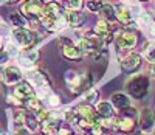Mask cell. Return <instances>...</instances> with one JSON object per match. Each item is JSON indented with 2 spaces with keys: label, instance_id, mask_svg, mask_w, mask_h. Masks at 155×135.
<instances>
[{
  "label": "cell",
  "instance_id": "cell-1",
  "mask_svg": "<svg viewBox=\"0 0 155 135\" xmlns=\"http://www.w3.org/2000/svg\"><path fill=\"white\" fill-rule=\"evenodd\" d=\"M126 87H127V92L130 93V96L140 100V98H143L149 90V79L146 76H135L129 81Z\"/></svg>",
  "mask_w": 155,
  "mask_h": 135
},
{
  "label": "cell",
  "instance_id": "cell-2",
  "mask_svg": "<svg viewBox=\"0 0 155 135\" xmlns=\"http://www.w3.org/2000/svg\"><path fill=\"white\" fill-rule=\"evenodd\" d=\"M44 9H45L44 0H27V2L22 5V8H20L22 14H23L25 17H28V19L42 17Z\"/></svg>",
  "mask_w": 155,
  "mask_h": 135
},
{
  "label": "cell",
  "instance_id": "cell-3",
  "mask_svg": "<svg viewBox=\"0 0 155 135\" xmlns=\"http://www.w3.org/2000/svg\"><path fill=\"white\" fill-rule=\"evenodd\" d=\"M12 39L22 48H28L34 42V34L27 28H16V30H12Z\"/></svg>",
  "mask_w": 155,
  "mask_h": 135
},
{
  "label": "cell",
  "instance_id": "cell-4",
  "mask_svg": "<svg viewBox=\"0 0 155 135\" xmlns=\"http://www.w3.org/2000/svg\"><path fill=\"white\" fill-rule=\"evenodd\" d=\"M140 127L144 133H150L155 129V113L150 109H144L140 115Z\"/></svg>",
  "mask_w": 155,
  "mask_h": 135
},
{
  "label": "cell",
  "instance_id": "cell-5",
  "mask_svg": "<svg viewBox=\"0 0 155 135\" xmlns=\"http://www.w3.org/2000/svg\"><path fill=\"white\" fill-rule=\"evenodd\" d=\"M140 65H141V56L138 55V53H130V55L126 56V58L121 61V69H123V72H126V73L135 72Z\"/></svg>",
  "mask_w": 155,
  "mask_h": 135
},
{
  "label": "cell",
  "instance_id": "cell-6",
  "mask_svg": "<svg viewBox=\"0 0 155 135\" xmlns=\"http://www.w3.org/2000/svg\"><path fill=\"white\" fill-rule=\"evenodd\" d=\"M137 34L135 33H132V31H126V33H123L120 37H118V40H116V45H118V48H121V50H130V48H134L135 45H137Z\"/></svg>",
  "mask_w": 155,
  "mask_h": 135
},
{
  "label": "cell",
  "instance_id": "cell-7",
  "mask_svg": "<svg viewBox=\"0 0 155 135\" xmlns=\"http://www.w3.org/2000/svg\"><path fill=\"white\" fill-rule=\"evenodd\" d=\"M82 81H84V78H81L79 75H78L76 72H73V70H68L65 73V83H67L68 89L73 93H78L79 90H82Z\"/></svg>",
  "mask_w": 155,
  "mask_h": 135
},
{
  "label": "cell",
  "instance_id": "cell-8",
  "mask_svg": "<svg viewBox=\"0 0 155 135\" xmlns=\"http://www.w3.org/2000/svg\"><path fill=\"white\" fill-rule=\"evenodd\" d=\"M2 78H3V83L6 86H16L22 79V72L17 69V67H8V69H5Z\"/></svg>",
  "mask_w": 155,
  "mask_h": 135
},
{
  "label": "cell",
  "instance_id": "cell-9",
  "mask_svg": "<svg viewBox=\"0 0 155 135\" xmlns=\"http://www.w3.org/2000/svg\"><path fill=\"white\" fill-rule=\"evenodd\" d=\"M113 127L115 129H118L121 132H132L135 129V120L134 118H127V116H120V118H116L113 120Z\"/></svg>",
  "mask_w": 155,
  "mask_h": 135
},
{
  "label": "cell",
  "instance_id": "cell-10",
  "mask_svg": "<svg viewBox=\"0 0 155 135\" xmlns=\"http://www.w3.org/2000/svg\"><path fill=\"white\" fill-rule=\"evenodd\" d=\"M14 95L17 100H23L27 101L28 98H31L33 95V87L30 86V83H19L14 87Z\"/></svg>",
  "mask_w": 155,
  "mask_h": 135
},
{
  "label": "cell",
  "instance_id": "cell-11",
  "mask_svg": "<svg viewBox=\"0 0 155 135\" xmlns=\"http://www.w3.org/2000/svg\"><path fill=\"white\" fill-rule=\"evenodd\" d=\"M112 106L116 107V109H120V110H123V109H126V107H130V98H129L126 93H121V92L113 93L112 95Z\"/></svg>",
  "mask_w": 155,
  "mask_h": 135
},
{
  "label": "cell",
  "instance_id": "cell-12",
  "mask_svg": "<svg viewBox=\"0 0 155 135\" xmlns=\"http://www.w3.org/2000/svg\"><path fill=\"white\" fill-rule=\"evenodd\" d=\"M62 55L67 59L76 61V59L82 58V50L79 47H74V45H65V47H62Z\"/></svg>",
  "mask_w": 155,
  "mask_h": 135
},
{
  "label": "cell",
  "instance_id": "cell-13",
  "mask_svg": "<svg viewBox=\"0 0 155 135\" xmlns=\"http://www.w3.org/2000/svg\"><path fill=\"white\" fill-rule=\"evenodd\" d=\"M30 81H33V83L37 86V87H50V79L47 78L45 73H41V72H31L28 75Z\"/></svg>",
  "mask_w": 155,
  "mask_h": 135
},
{
  "label": "cell",
  "instance_id": "cell-14",
  "mask_svg": "<svg viewBox=\"0 0 155 135\" xmlns=\"http://www.w3.org/2000/svg\"><path fill=\"white\" fill-rule=\"evenodd\" d=\"M67 17H68V25H71L73 28H79L85 22V16L81 11H71L67 14Z\"/></svg>",
  "mask_w": 155,
  "mask_h": 135
},
{
  "label": "cell",
  "instance_id": "cell-15",
  "mask_svg": "<svg viewBox=\"0 0 155 135\" xmlns=\"http://www.w3.org/2000/svg\"><path fill=\"white\" fill-rule=\"evenodd\" d=\"M96 113L99 118H112L113 116V106L110 103H98L96 106Z\"/></svg>",
  "mask_w": 155,
  "mask_h": 135
},
{
  "label": "cell",
  "instance_id": "cell-16",
  "mask_svg": "<svg viewBox=\"0 0 155 135\" xmlns=\"http://www.w3.org/2000/svg\"><path fill=\"white\" fill-rule=\"evenodd\" d=\"M37 59H39V51H37V50H28V51H25L23 55H22L20 62H22L25 67H33Z\"/></svg>",
  "mask_w": 155,
  "mask_h": 135
},
{
  "label": "cell",
  "instance_id": "cell-17",
  "mask_svg": "<svg viewBox=\"0 0 155 135\" xmlns=\"http://www.w3.org/2000/svg\"><path fill=\"white\" fill-rule=\"evenodd\" d=\"M116 12V19H118L121 23H129V22H132V12L129 8L126 6H118L115 9Z\"/></svg>",
  "mask_w": 155,
  "mask_h": 135
},
{
  "label": "cell",
  "instance_id": "cell-18",
  "mask_svg": "<svg viewBox=\"0 0 155 135\" xmlns=\"http://www.w3.org/2000/svg\"><path fill=\"white\" fill-rule=\"evenodd\" d=\"M99 12L102 16V20H106V22H115L116 20V12H115V8L112 5H102Z\"/></svg>",
  "mask_w": 155,
  "mask_h": 135
},
{
  "label": "cell",
  "instance_id": "cell-19",
  "mask_svg": "<svg viewBox=\"0 0 155 135\" xmlns=\"http://www.w3.org/2000/svg\"><path fill=\"white\" fill-rule=\"evenodd\" d=\"M62 12H64V11H62L61 5L56 3V2H50L48 5H45V9H44V14L51 16V17H59Z\"/></svg>",
  "mask_w": 155,
  "mask_h": 135
},
{
  "label": "cell",
  "instance_id": "cell-20",
  "mask_svg": "<svg viewBox=\"0 0 155 135\" xmlns=\"http://www.w3.org/2000/svg\"><path fill=\"white\" fill-rule=\"evenodd\" d=\"M25 127H27L30 132H37L39 127H41V124H39V121H37L36 116L25 113Z\"/></svg>",
  "mask_w": 155,
  "mask_h": 135
},
{
  "label": "cell",
  "instance_id": "cell-21",
  "mask_svg": "<svg viewBox=\"0 0 155 135\" xmlns=\"http://www.w3.org/2000/svg\"><path fill=\"white\" fill-rule=\"evenodd\" d=\"M27 107L30 109V112H34V113H39V112H42V103L39 98L36 96H31L27 100Z\"/></svg>",
  "mask_w": 155,
  "mask_h": 135
},
{
  "label": "cell",
  "instance_id": "cell-22",
  "mask_svg": "<svg viewBox=\"0 0 155 135\" xmlns=\"http://www.w3.org/2000/svg\"><path fill=\"white\" fill-rule=\"evenodd\" d=\"M42 130L45 135H58V123H54V121H45V123H42Z\"/></svg>",
  "mask_w": 155,
  "mask_h": 135
},
{
  "label": "cell",
  "instance_id": "cell-23",
  "mask_svg": "<svg viewBox=\"0 0 155 135\" xmlns=\"http://www.w3.org/2000/svg\"><path fill=\"white\" fill-rule=\"evenodd\" d=\"M95 33H96V34H98L99 37H102L104 34L110 33V25H109V22H106V20H99V22L96 23Z\"/></svg>",
  "mask_w": 155,
  "mask_h": 135
},
{
  "label": "cell",
  "instance_id": "cell-24",
  "mask_svg": "<svg viewBox=\"0 0 155 135\" xmlns=\"http://www.w3.org/2000/svg\"><path fill=\"white\" fill-rule=\"evenodd\" d=\"M102 5L104 3H102L101 0H88L87 2V9H90L92 12H98L102 8Z\"/></svg>",
  "mask_w": 155,
  "mask_h": 135
},
{
  "label": "cell",
  "instance_id": "cell-25",
  "mask_svg": "<svg viewBox=\"0 0 155 135\" xmlns=\"http://www.w3.org/2000/svg\"><path fill=\"white\" fill-rule=\"evenodd\" d=\"M11 22L12 23H14L16 26H17V28H23V26H25V23H27V22H25V17L23 16H20V14H11Z\"/></svg>",
  "mask_w": 155,
  "mask_h": 135
},
{
  "label": "cell",
  "instance_id": "cell-26",
  "mask_svg": "<svg viewBox=\"0 0 155 135\" xmlns=\"http://www.w3.org/2000/svg\"><path fill=\"white\" fill-rule=\"evenodd\" d=\"M65 5L70 11H79L82 6V0H65Z\"/></svg>",
  "mask_w": 155,
  "mask_h": 135
},
{
  "label": "cell",
  "instance_id": "cell-27",
  "mask_svg": "<svg viewBox=\"0 0 155 135\" xmlns=\"http://www.w3.org/2000/svg\"><path fill=\"white\" fill-rule=\"evenodd\" d=\"M144 56H146V59H147V61L155 62V44H149V45L146 47Z\"/></svg>",
  "mask_w": 155,
  "mask_h": 135
},
{
  "label": "cell",
  "instance_id": "cell-28",
  "mask_svg": "<svg viewBox=\"0 0 155 135\" xmlns=\"http://www.w3.org/2000/svg\"><path fill=\"white\" fill-rule=\"evenodd\" d=\"M47 100H48V104H50L51 107L61 106V98H59L58 95H54V93H48V95H47Z\"/></svg>",
  "mask_w": 155,
  "mask_h": 135
},
{
  "label": "cell",
  "instance_id": "cell-29",
  "mask_svg": "<svg viewBox=\"0 0 155 135\" xmlns=\"http://www.w3.org/2000/svg\"><path fill=\"white\" fill-rule=\"evenodd\" d=\"M92 130V135H106V127L102 126V124H99V123H96V124H93V127L90 129Z\"/></svg>",
  "mask_w": 155,
  "mask_h": 135
},
{
  "label": "cell",
  "instance_id": "cell-30",
  "mask_svg": "<svg viewBox=\"0 0 155 135\" xmlns=\"http://www.w3.org/2000/svg\"><path fill=\"white\" fill-rule=\"evenodd\" d=\"M96 98H98V90H88L87 95L84 96V100L87 103H93V101H96Z\"/></svg>",
  "mask_w": 155,
  "mask_h": 135
},
{
  "label": "cell",
  "instance_id": "cell-31",
  "mask_svg": "<svg viewBox=\"0 0 155 135\" xmlns=\"http://www.w3.org/2000/svg\"><path fill=\"white\" fill-rule=\"evenodd\" d=\"M8 58H9V55L6 53V50H0V64L6 62V61H8Z\"/></svg>",
  "mask_w": 155,
  "mask_h": 135
},
{
  "label": "cell",
  "instance_id": "cell-32",
  "mask_svg": "<svg viewBox=\"0 0 155 135\" xmlns=\"http://www.w3.org/2000/svg\"><path fill=\"white\" fill-rule=\"evenodd\" d=\"M16 135H30V130L27 127H19L16 129Z\"/></svg>",
  "mask_w": 155,
  "mask_h": 135
},
{
  "label": "cell",
  "instance_id": "cell-33",
  "mask_svg": "<svg viewBox=\"0 0 155 135\" xmlns=\"http://www.w3.org/2000/svg\"><path fill=\"white\" fill-rule=\"evenodd\" d=\"M58 135H71V130L67 129V127H61V129L58 130Z\"/></svg>",
  "mask_w": 155,
  "mask_h": 135
},
{
  "label": "cell",
  "instance_id": "cell-34",
  "mask_svg": "<svg viewBox=\"0 0 155 135\" xmlns=\"http://www.w3.org/2000/svg\"><path fill=\"white\" fill-rule=\"evenodd\" d=\"M141 22L143 23H150V17L147 14H141Z\"/></svg>",
  "mask_w": 155,
  "mask_h": 135
},
{
  "label": "cell",
  "instance_id": "cell-35",
  "mask_svg": "<svg viewBox=\"0 0 155 135\" xmlns=\"http://www.w3.org/2000/svg\"><path fill=\"white\" fill-rule=\"evenodd\" d=\"M126 25H127L129 30H135V28H137V23H135V22H129V23H126Z\"/></svg>",
  "mask_w": 155,
  "mask_h": 135
},
{
  "label": "cell",
  "instance_id": "cell-36",
  "mask_svg": "<svg viewBox=\"0 0 155 135\" xmlns=\"http://www.w3.org/2000/svg\"><path fill=\"white\" fill-rule=\"evenodd\" d=\"M149 31H150V34L155 37V23H150V28H149Z\"/></svg>",
  "mask_w": 155,
  "mask_h": 135
},
{
  "label": "cell",
  "instance_id": "cell-37",
  "mask_svg": "<svg viewBox=\"0 0 155 135\" xmlns=\"http://www.w3.org/2000/svg\"><path fill=\"white\" fill-rule=\"evenodd\" d=\"M150 75L155 78V62H152V65H150Z\"/></svg>",
  "mask_w": 155,
  "mask_h": 135
},
{
  "label": "cell",
  "instance_id": "cell-38",
  "mask_svg": "<svg viewBox=\"0 0 155 135\" xmlns=\"http://www.w3.org/2000/svg\"><path fill=\"white\" fill-rule=\"evenodd\" d=\"M0 33H8V30H6V26H2V25H0Z\"/></svg>",
  "mask_w": 155,
  "mask_h": 135
},
{
  "label": "cell",
  "instance_id": "cell-39",
  "mask_svg": "<svg viewBox=\"0 0 155 135\" xmlns=\"http://www.w3.org/2000/svg\"><path fill=\"white\" fill-rule=\"evenodd\" d=\"M0 135H8L6 132H3V130H0Z\"/></svg>",
  "mask_w": 155,
  "mask_h": 135
},
{
  "label": "cell",
  "instance_id": "cell-40",
  "mask_svg": "<svg viewBox=\"0 0 155 135\" xmlns=\"http://www.w3.org/2000/svg\"><path fill=\"white\" fill-rule=\"evenodd\" d=\"M8 2H11V3H14V2H17V0H8Z\"/></svg>",
  "mask_w": 155,
  "mask_h": 135
},
{
  "label": "cell",
  "instance_id": "cell-41",
  "mask_svg": "<svg viewBox=\"0 0 155 135\" xmlns=\"http://www.w3.org/2000/svg\"><path fill=\"white\" fill-rule=\"evenodd\" d=\"M3 75V72H2V69H0V76H2Z\"/></svg>",
  "mask_w": 155,
  "mask_h": 135
},
{
  "label": "cell",
  "instance_id": "cell-42",
  "mask_svg": "<svg viewBox=\"0 0 155 135\" xmlns=\"http://www.w3.org/2000/svg\"><path fill=\"white\" fill-rule=\"evenodd\" d=\"M140 2H147V0H140Z\"/></svg>",
  "mask_w": 155,
  "mask_h": 135
},
{
  "label": "cell",
  "instance_id": "cell-43",
  "mask_svg": "<svg viewBox=\"0 0 155 135\" xmlns=\"http://www.w3.org/2000/svg\"><path fill=\"white\" fill-rule=\"evenodd\" d=\"M153 11H155V3H153Z\"/></svg>",
  "mask_w": 155,
  "mask_h": 135
},
{
  "label": "cell",
  "instance_id": "cell-44",
  "mask_svg": "<svg viewBox=\"0 0 155 135\" xmlns=\"http://www.w3.org/2000/svg\"><path fill=\"white\" fill-rule=\"evenodd\" d=\"M146 135H150V133H146Z\"/></svg>",
  "mask_w": 155,
  "mask_h": 135
},
{
  "label": "cell",
  "instance_id": "cell-45",
  "mask_svg": "<svg viewBox=\"0 0 155 135\" xmlns=\"http://www.w3.org/2000/svg\"><path fill=\"white\" fill-rule=\"evenodd\" d=\"M51 2H54V0H51Z\"/></svg>",
  "mask_w": 155,
  "mask_h": 135
}]
</instances>
